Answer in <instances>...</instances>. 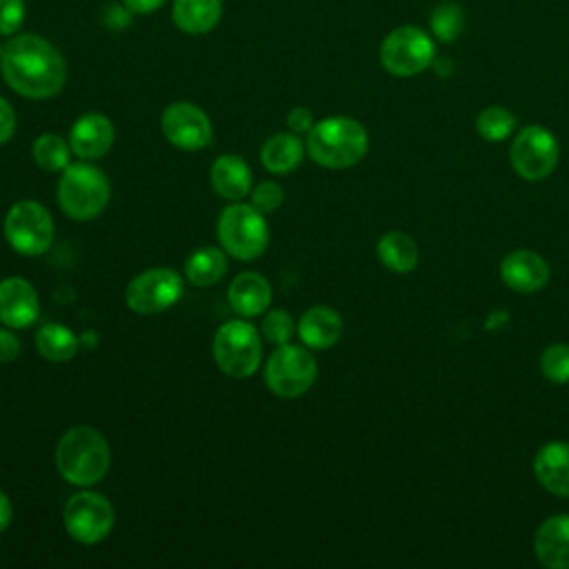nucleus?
I'll return each mask as SVG.
<instances>
[{
	"label": "nucleus",
	"mask_w": 569,
	"mask_h": 569,
	"mask_svg": "<svg viewBox=\"0 0 569 569\" xmlns=\"http://www.w3.org/2000/svg\"><path fill=\"white\" fill-rule=\"evenodd\" d=\"M0 69L4 82L20 96L44 100L56 96L67 80V64L62 53L36 33L11 38L0 53Z\"/></svg>",
	"instance_id": "obj_1"
},
{
	"label": "nucleus",
	"mask_w": 569,
	"mask_h": 569,
	"mask_svg": "<svg viewBox=\"0 0 569 569\" xmlns=\"http://www.w3.org/2000/svg\"><path fill=\"white\" fill-rule=\"evenodd\" d=\"M111 451L104 436L89 427L76 425L62 433L56 447L58 473L76 487H91L109 471Z\"/></svg>",
	"instance_id": "obj_2"
},
{
	"label": "nucleus",
	"mask_w": 569,
	"mask_h": 569,
	"mask_svg": "<svg viewBox=\"0 0 569 569\" xmlns=\"http://www.w3.org/2000/svg\"><path fill=\"white\" fill-rule=\"evenodd\" d=\"M369 149L367 129L347 116H331L307 131V151L311 160L327 169H349L358 164Z\"/></svg>",
	"instance_id": "obj_3"
},
{
	"label": "nucleus",
	"mask_w": 569,
	"mask_h": 569,
	"mask_svg": "<svg viewBox=\"0 0 569 569\" xmlns=\"http://www.w3.org/2000/svg\"><path fill=\"white\" fill-rule=\"evenodd\" d=\"M109 180L89 162L69 164L58 182V204L71 220H93L109 202Z\"/></svg>",
	"instance_id": "obj_4"
},
{
	"label": "nucleus",
	"mask_w": 569,
	"mask_h": 569,
	"mask_svg": "<svg viewBox=\"0 0 569 569\" xmlns=\"http://www.w3.org/2000/svg\"><path fill=\"white\" fill-rule=\"evenodd\" d=\"M218 240L222 249L238 260L258 258L269 242L264 213L253 204L233 202L218 218Z\"/></svg>",
	"instance_id": "obj_5"
},
{
	"label": "nucleus",
	"mask_w": 569,
	"mask_h": 569,
	"mask_svg": "<svg viewBox=\"0 0 569 569\" xmlns=\"http://www.w3.org/2000/svg\"><path fill=\"white\" fill-rule=\"evenodd\" d=\"M213 358L222 373L231 378H249L262 358L258 329L247 320H229L213 336Z\"/></svg>",
	"instance_id": "obj_6"
},
{
	"label": "nucleus",
	"mask_w": 569,
	"mask_h": 569,
	"mask_svg": "<svg viewBox=\"0 0 569 569\" xmlns=\"http://www.w3.org/2000/svg\"><path fill=\"white\" fill-rule=\"evenodd\" d=\"M436 60V44L431 36L416 27L402 24L389 31L380 44L382 67L398 78H411L429 69Z\"/></svg>",
	"instance_id": "obj_7"
},
{
	"label": "nucleus",
	"mask_w": 569,
	"mask_h": 569,
	"mask_svg": "<svg viewBox=\"0 0 569 569\" xmlns=\"http://www.w3.org/2000/svg\"><path fill=\"white\" fill-rule=\"evenodd\" d=\"M318 376L316 358L298 345L284 342L269 356L264 365V382L280 398H298L307 393Z\"/></svg>",
	"instance_id": "obj_8"
},
{
	"label": "nucleus",
	"mask_w": 569,
	"mask_h": 569,
	"mask_svg": "<svg viewBox=\"0 0 569 569\" xmlns=\"http://www.w3.org/2000/svg\"><path fill=\"white\" fill-rule=\"evenodd\" d=\"M558 158L560 149L556 136L540 124L522 127L509 147L513 171L531 182L549 178L558 167Z\"/></svg>",
	"instance_id": "obj_9"
},
{
	"label": "nucleus",
	"mask_w": 569,
	"mask_h": 569,
	"mask_svg": "<svg viewBox=\"0 0 569 569\" xmlns=\"http://www.w3.org/2000/svg\"><path fill=\"white\" fill-rule=\"evenodd\" d=\"M4 238L20 256H42L53 240L51 213L36 200H18L4 216Z\"/></svg>",
	"instance_id": "obj_10"
},
{
	"label": "nucleus",
	"mask_w": 569,
	"mask_h": 569,
	"mask_svg": "<svg viewBox=\"0 0 569 569\" xmlns=\"http://www.w3.org/2000/svg\"><path fill=\"white\" fill-rule=\"evenodd\" d=\"M116 513L111 502L96 491L73 493L62 511L67 533L80 545H96L111 533Z\"/></svg>",
	"instance_id": "obj_11"
},
{
	"label": "nucleus",
	"mask_w": 569,
	"mask_h": 569,
	"mask_svg": "<svg viewBox=\"0 0 569 569\" xmlns=\"http://www.w3.org/2000/svg\"><path fill=\"white\" fill-rule=\"evenodd\" d=\"M184 291V280L169 267H153L138 273L127 287V305L131 311L149 316L173 307Z\"/></svg>",
	"instance_id": "obj_12"
},
{
	"label": "nucleus",
	"mask_w": 569,
	"mask_h": 569,
	"mask_svg": "<svg viewBox=\"0 0 569 569\" xmlns=\"http://www.w3.org/2000/svg\"><path fill=\"white\" fill-rule=\"evenodd\" d=\"M164 138L184 151H198L211 142L209 116L191 102H171L160 118Z\"/></svg>",
	"instance_id": "obj_13"
},
{
	"label": "nucleus",
	"mask_w": 569,
	"mask_h": 569,
	"mask_svg": "<svg viewBox=\"0 0 569 569\" xmlns=\"http://www.w3.org/2000/svg\"><path fill=\"white\" fill-rule=\"evenodd\" d=\"M40 316V300L33 284L20 276L0 280V322L11 329H27Z\"/></svg>",
	"instance_id": "obj_14"
},
{
	"label": "nucleus",
	"mask_w": 569,
	"mask_h": 569,
	"mask_svg": "<svg viewBox=\"0 0 569 569\" xmlns=\"http://www.w3.org/2000/svg\"><path fill=\"white\" fill-rule=\"evenodd\" d=\"M551 269L547 260L529 249H516L500 262L502 282L518 293H536L549 282Z\"/></svg>",
	"instance_id": "obj_15"
},
{
	"label": "nucleus",
	"mask_w": 569,
	"mask_h": 569,
	"mask_svg": "<svg viewBox=\"0 0 569 569\" xmlns=\"http://www.w3.org/2000/svg\"><path fill=\"white\" fill-rule=\"evenodd\" d=\"M116 138V129L104 113H84L80 116L69 133L71 151L82 160H96L104 156Z\"/></svg>",
	"instance_id": "obj_16"
},
{
	"label": "nucleus",
	"mask_w": 569,
	"mask_h": 569,
	"mask_svg": "<svg viewBox=\"0 0 569 569\" xmlns=\"http://www.w3.org/2000/svg\"><path fill=\"white\" fill-rule=\"evenodd\" d=\"M533 473L549 493L569 498V442H545L533 456Z\"/></svg>",
	"instance_id": "obj_17"
},
{
	"label": "nucleus",
	"mask_w": 569,
	"mask_h": 569,
	"mask_svg": "<svg viewBox=\"0 0 569 569\" xmlns=\"http://www.w3.org/2000/svg\"><path fill=\"white\" fill-rule=\"evenodd\" d=\"M533 551L540 565L549 569H569V513L551 516L538 527Z\"/></svg>",
	"instance_id": "obj_18"
},
{
	"label": "nucleus",
	"mask_w": 569,
	"mask_h": 569,
	"mask_svg": "<svg viewBox=\"0 0 569 569\" xmlns=\"http://www.w3.org/2000/svg\"><path fill=\"white\" fill-rule=\"evenodd\" d=\"M298 336L309 349H329L342 336V318L336 309L316 305L298 320Z\"/></svg>",
	"instance_id": "obj_19"
},
{
	"label": "nucleus",
	"mask_w": 569,
	"mask_h": 569,
	"mask_svg": "<svg viewBox=\"0 0 569 569\" xmlns=\"http://www.w3.org/2000/svg\"><path fill=\"white\" fill-rule=\"evenodd\" d=\"M231 309L242 318H253L262 313L271 302V284L264 276L256 271H242L233 278L227 291Z\"/></svg>",
	"instance_id": "obj_20"
},
{
	"label": "nucleus",
	"mask_w": 569,
	"mask_h": 569,
	"mask_svg": "<svg viewBox=\"0 0 569 569\" xmlns=\"http://www.w3.org/2000/svg\"><path fill=\"white\" fill-rule=\"evenodd\" d=\"M209 178L216 193L224 200H242L251 193V169L240 156L224 153L216 158Z\"/></svg>",
	"instance_id": "obj_21"
},
{
	"label": "nucleus",
	"mask_w": 569,
	"mask_h": 569,
	"mask_svg": "<svg viewBox=\"0 0 569 569\" xmlns=\"http://www.w3.org/2000/svg\"><path fill=\"white\" fill-rule=\"evenodd\" d=\"M222 16L220 0H176L173 22L184 33H207Z\"/></svg>",
	"instance_id": "obj_22"
},
{
	"label": "nucleus",
	"mask_w": 569,
	"mask_h": 569,
	"mask_svg": "<svg viewBox=\"0 0 569 569\" xmlns=\"http://www.w3.org/2000/svg\"><path fill=\"white\" fill-rule=\"evenodd\" d=\"M305 156V147L296 133H276L267 138L260 149V160L271 173H289L293 171Z\"/></svg>",
	"instance_id": "obj_23"
},
{
	"label": "nucleus",
	"mask_w": 569,
	"mask_h": 569,
	"mask_svg": "<svg viewBox=\"0 0 569 569\" xmlns=\"http://www.w3.org/2000/svg\"><path fill=\"white\" fill-rule=\"evenodd\" d=\"M378 258L393 273H409L418 264V244L405 231H387L378 240Z\"/></svg>",
	"instance_id": "obj_24"
},
{
	"label": "nucleus",
	"mask_w": 569,
	"mask_h": 569,
	"mask_svg": "<svg viewBox=\"0 0 569 569\" xmlns=\"http://www.w3.org/2000/svg\"><path fill=\"white\" fill-rule=\"evenodd\" d=\"M227 273V256L218 247H200L184 262V276L196 287H211Z\"/></svg>",
	"instance_id": "obj_25"
},
{
	"label": "nucleus",
	"mask_w": 569,
	"mask_h": 569,
	"mask_svg": "<svg viewBox=\"0 0 569 569\" xmlns=\"http://www.w3.org/2000/svg\"><path fill=\"white\" fill-rule=\"evenodd\" d=\"M78 336L58 322H47L38 329L36 333V349L44 360L51 362H67L76 356L78 351Z\"/></svg>",
	"instance_id": "obj_26"
},
{
	"label": "nucleus",
	"mask_w": 569,
	"mask_h": 569,
	"mask_svg": "<svg viewBox=\"0 0 569 569\" xmlns=\"http://www.w3.org/2000/svg\"><path fill=\"white\" fill-rule=\"evenodd\" d=\"M516 116L507 107L491 104L482 109L476 118V131L489 140V142H500L507 140L516 131Z\"/></svg>",
	"instance_id": "obj_27"
},
{
	"label": "nucleus",
	"mask_w": 569,
	"mask_h": 569,
	"mask_svg": "<svg viewBox=\"0 0 569 569\" xmlns=\"http://www.w3.org/2000/svg\"><path fill=\"white\" fill-rule=\"evenodd\" d=\"M71 147L56 133H42L33 142V160L44 171H62L69 167Z\"/></svg>",
	"instance_id": "obj_28"
},
{
	"label": "nucleus",
	"mask_w": 569,
	"mask_h": 569,
	"mask_svg": "<svg viewBox=\"0 0 569 569\" xmlns=\"http://www.w3.org/2000/svg\"><path fill=\"white\" fill-rule=\"evenodd\" d=\"M431 33L440 42H453L465 29V11L458 2H440L429 16Z\"/></svg>",
	"instance_id": "obj_29"
},
{
	"label": "nucleus",
	"mask_w": 569,
	"mask_h": 569,
	"mask_svg": "<svg viewBox=\"0 0 569 569\" xmlns=\"http://www.w3.org/2000/svg\"><path fill=\"white\" fill-rule=\"evenodd\" d=\"M540 371L556 385L569 382V345H549L540 356Z\"/></svg>",
	"instance_id": "obj_30"
},
{
	"label": "nucleus",
	"mask_w": 569,
	"mask_h": 569,
	"mask_svg": "<svg viewBox=\"0 0 569 569\" xmlns=\"http://www.w3.org/2000/svg\"><path fill=\"white\" fill-rule=\"evenodd\" d=\"M262 336L273 342V345H284L289 342V338L293 336V318L289 311L284 309H273L264 316L262 327H260Z\"/></svg>",
	"instance_id": "obj_31"
},
{
	"label": "nucleus",
	"mask_w": 569,
	"mask_h": 569,
	"mask_svg": "<svg viewBox=\"0 0 569 569\" xmlns=\"http://www.w3.org/2000/svg\"><path fill=\"white\" fill-rule=\"evenodd\" d=\"M284 200V191L278 182L273 180H264V182H258V187L251 189V204L262 211V213H271L276 211Z\"/></svg>",
	"instance_id": "obj_32"
},
{
	"label": "nucleus",
	"mask_w": 569,
	"mask_h": 569,
	"mask_svg": "<svg viewBox=\"0 0 569 569\" xmlns=\"http://www.w3.org/2000/svg\"><path fill=\"white\" fill-rule=\"evenodd\" d=\"M24 0H0V33L11 36L22 27Z\"/></svg>",
	"instance_id": "obj_33"
},
{
	"label": "nucleus",
	"mask_w": 569,
	"mask_h": 569,
	"mask_svg": "<svg viewBox=\"0 0 569 569\" xmlns=\"http://www.w3.org/2000/svg\"><path fill=\"white\" fill-rule=\"evenodd\" d=\"M287 124L293 133H305L313 127V113L307 107H293L287 113Z\"/></svg>",
	"instance_id": "obj_34"
},
{
	"label": "nucleus",
	"mask_w": 569,
	"mask_h": 569,
	"mask_svg": "<svg viewBox=\"0 0 569 569\" xmlns=\"http://www.w3.org/2000/svg\"><path fill=\"white\" fill-rule=\"evenodd\" d=\"M20 340L9 329H0V362H13L20 356Z\"/></svg>",
	"instance_id": "obj_35"
},
{
	"label": "nucleus",
	"mask_w": 569,
	"mask_h": 569,
	"mask_svg": "<svg viewBox=\"0 0 569 569\" xmlns=\"http://www.w3.org/2000/svg\"><path fill=\"white\" fill-rule=\"evenodd\" d=\"M13 129H16V113L11 104L0 96V147L9 142V138L13 136Z\"/></svg>",
	"instance_id": "obj_36"
},
{
	"label": "nucleus",
	"mask_w": 569,
	"mask_h": 569,
	"mask_svg": "<svg viewBox=\"0 0 569 569\" xmlns=\"http://www.w3.org/2000/svg\"><path fill=\"white\" fill-rule=\"evenodd\" d=\"M124 9H129L131 13H151L156 9H160L167 0H122Z\"/></svg>",
	"instance_id": "obj_37"
},
{
	"label": "nucleus",
	"mask_w": 569,
	"mask_h": 569,
	"mask_svg": "<svg viewBox=\"0 0 569 569\" xmlns=\"http://www.w3.org/2000/svg\"><path fill=\"white\" fill-rule=\"evenodd\" d=\"M11 522V502L4 496V491H0V533L9 527Z\"/></svg>",
	"instance_id": "obj_38"
},
{
	"label": "nucleus",
	"mask_w": 569,
	"mask_h": 569,
	"mask_svg": "<svg viewBox=\"0 0 569 569\" xmlns=\"http://www.w3.org/2000/svg\"><path fill=\"white\" fill-rule=\"evenodd\" d=\"M0 53H2V47H0Z\"/></svg>",
	"instance_id": "obj_39"
}]
</instances>
